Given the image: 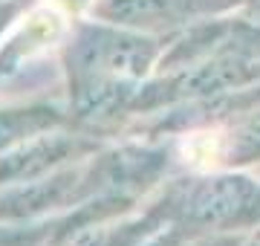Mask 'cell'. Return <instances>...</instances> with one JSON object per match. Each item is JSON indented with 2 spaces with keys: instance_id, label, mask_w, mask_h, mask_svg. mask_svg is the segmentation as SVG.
I'll list each match as a JSON object with an SVG mask.
<instances>
[{
  "instance_id": "3",
  "label": "cell",
  "mask_w": 260,
  "mask_h": 246,
  "mask_svg": "<svg viewBox=\"0 0 260 246\" xmlns=\"http://www.w3.org/2000/svg\"><path fill=\"white\" fill-rule=\"evenodd\" d=\"M58 32V18L52 12H41V15H32V18L23 23V35H20V44L26 41V55L35 52V41H52ZM23 64V47L20 49H6L0 55V76L6 73H15L18 67Z\"/></svg>"
},
{
  "instance_id": "5",
  "label": "cell",
  "mask_w": 260,
  "mask_h": 246,
  "mask_svg": "<svg viewBox=\"0 0 260 246\" xmlns=\"http://www.w3.org/2000/svg\"><path fill=\"white\" fill-rule=\"evenodd\" d=\"M251 246H260V237H257V240H254V243H251Z\"/></svg>"
},
{
  "instance_id": "1",
  "label": "cell",
  "mask_w": 260,
  "mask_h": 246,
  "mask_svg": "<svg viewBox=\"0 0 260 246\" xmlns=\"http://www.w3.org/2000/svg\"><path fill=\"white\" fill-rule=\"evenodd\" d=\"M156 58V44L107 26H81L67 49L70 93L78 116H95L133 93Z\"/></svg>"
},
{
  "instance_id": "4",
  "label": "cell",
  "mask_w": 260,
  "mask_h": 246,
  "mask_svg": "<svg viewBox=\"0 0 260 246\" xmlns=\"http://www.w3.org/2000/svg\"><path fill=\"white\" fill-rule=\"evenodd\" d=\"M35 232L32 235H18V232H0V246H20V243H29V240H35Z\"/></svg>"
},
{
  "instance_id": "2",
  "label": "cell",
  "mask_w": 260,
  "mask_h": 246,
  "mask_svg": "<svg viewBox=\"0 0 260 246\" xmlns=\"http://www.w3.org/2000/svg\"><path fill=\"white\" fill-rule=\"evenodd\" d=\"M232 0H99L95 15L110 23L153 29L188 20L200 12L223 9Z\"/></svg>"
}]
</instances>
